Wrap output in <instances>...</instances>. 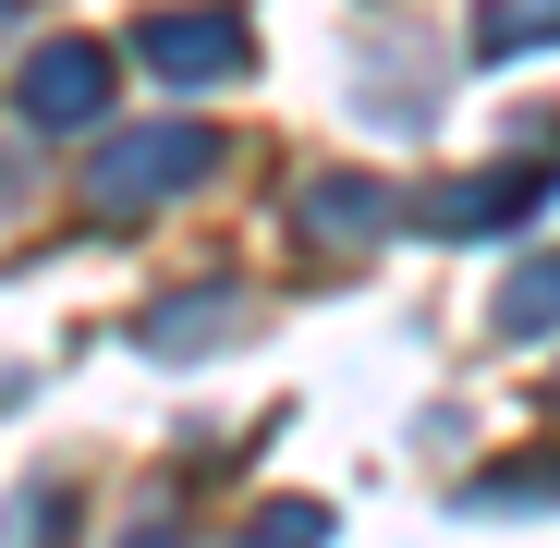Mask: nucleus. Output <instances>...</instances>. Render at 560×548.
<instances>
[{
  "instance_id": "f257e3e1",
  "label": "nucleus",
  "mask_w": 560,
  "mask_h": 548,
  "mask_svg": "<svg viewBox=\"0 0 560 548\" xmlns=\"http://www.w3.org/2000/svg\"><path fill=\"white\" fill-rule=\"evenodd\" d=\"M196 171H208V135H196V123H171V135H122V147L98 159V208H159V196H183Z\"/></svg>"
},
{
  "instance_id": "f03ea898",
  "label": "nucleus",
  "mask_w": 560,
  "mask_h": 548,
  "mask_svg": "<svg viewBox=\"0 0 560 548\" xmlns=\"http://www.w3.org/2000/svg\"><path fill=\"white\" fill-rule=\"evenodd\" d=\"M135 61L159 85H220V73H244V25L232 13H159V25H135Z\"/></svg>"
},
{
  "instance_id": "7ed1b4c3",
  "label": "nucleus",
  "mask_w": 560,
  "mask_h": 548,
  "mask_svg": "<svg viewBox=\"0 0 560 548\" xmlns=\"http://www.w3.org/2000/svg\"><path fill=\"white\" fill-rule=\"evenodd\" d=\"M110 110V61L98 49H37V73H25V123H98Z\"/></svg>"
},
{
  "instance_id": "20e7f679",
  "label": "nucleus",
  "mask_w": 560,
  "mask_h": 548,
  "mask_svg": "<svg viewBox=\"0 0 560 548\" xmlns=\"http://www.w3.org/2000/svg\"><path fill=\"white\" fill-rule=\"evenodd\" d=\"M548 196V171H488V183H439L427 196V232H500Z\"/></svg>"
},
{
  "instance_id": "39448f33",
  "label": "nucleus",
  "mask_w": 560,
  "mask_h": 548,
  "mask_svg": "<svg viewBox=\"0 0 560 548\" xmlns=\"http://www.w3.org/2000/svg\"><path fill=\"white\" fill-rule=\"evenodd\" d=\"M317 244H365V232H378L390 220V183H305V208H293Z\"/></svg>"
},
{
  "instance_id": "423d86ee",
  "label": "nucleus",
  "mask_w": 560,
  "mask_h": 548,
  "mask_svg": "<svg viewBox=\"0 0 560 548\" xmlns=\"http://www.w3.org/2000/svg\"><path fill=\"white\" fill-rule=\"evenodd\" d=\"M536 329H560V256H536L524 281L500 293V341H536Z\"/></svg>"
},
{
  "instance_id": "0eeeda50",
  "label": "nucleus",
  "mask_w": 560,
  "mask_h": 548,
  "mask_svg": "<svg viewBox=\"0 0 560 548\" xmlns=\"http://www.w3.org/2000/svg\"><path fill=\"white\" fill-rule=\"evenodd\" d=\"M560 37V0H488V49H536Z\"/></svg>"
},
{
  "instance_id": "6e6552de",
  "label": "nucleus",
  "mask_w": 560,
  "mask_h": 548,
  "mask_svg": "<svg viewBox=\"0 0 560 548\" xmlns=\"http://www.w3.org/2000/svg\"><path fill=\"white\" fill-rule=\"evenodd\" d=\"M208 329H232V293H183V305H171L147 341H159V353H183V341H208Z\"/></svg>"
},
{
  "instance_id": "1a4fd4ad",
  "label": "nucleus",
  "mask_w": 560,
  "mask_h": 548,
  "mask_svg": "<svg viewBox=\"0 0 560 548\" xmlns=\"http://www.w3.org/2000/svg\"><path fill=\"white\" fill-rule=\"evenodd\" d=\"M317 536H329V512H317V500H280V512H256V536H244V548H317Z\"/></svg>"
},
{
  "instance_id": "9d476101",
  "label": "nucleus",
  "mask_w": 560,
  "mask_h": 548,
  "mask_svg": "<svg viewBox=\"0 0 560 548\" xmlns=\"http://www.w3.org/2000/svg\"><path fill=\"white\" fill-rule=\"evenodd\" d=\"M147 548H171V536H147Z\"/></svg>"
}]
</instances>
